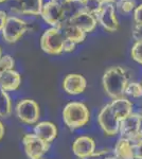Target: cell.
Segmentation results:
<instances>
[{
    "label": "cell",
    "instance_id": "7",
    "mask_svg": "<svg viewBox=\"0 0 142 159\" xmlns=\"http://www.w3.org/2000/svg\"><path fill=\"white\" fill-rule=\"evenodd\" d=\"M121 137L133 141H138L142 139L141 133V117L139 114H131V116L123 119L120 122L119 129Z\"/></svg>",
    "mask_w": 142,
    "mask_h": 159
},
{
    "label": "cell",
    "instance_id": "3",
    "mask_svg": "<svg viewBox=\"0 0 142 159\" xmlns=\"http://www.w3.org/2000/svg\"><path fill=\"white\" fill-rule=\"evenodd\" d=\"M66 37L57 28H50L44 32L40 38V47L44 52L51 55H58L64 52Z\"/></svg>",
    "mask_w": 142,
    "mask_h": 159
},
{
    "label": "cell",
    "instance_id": "8",
    "mask_svg": "<svg viewBox=\"0 0 142 159\" xmlns=\"http://www.w3.org/2000/svg\"><path fill=\"white\" fill-rule=\"evenodd\" d=\"M25 152L30 159H42L49 151L50 143L38 138L35 134H27L22 137Z\"/></svg>",
    "mask_w": 142,
    "mask_h": 159
},
{
    "label": "cell",
    "instance_id": "30",
    "mask_svg": "<svg viewBox=\"0 0 142 159\" xmlns=\"http://www.w3.org/2000/svg\"><path fill=\"white\" fill-rule=\"evenodd\" d=\"M134 20L136 25H142V3L137 7L134 11Z\"/></svg>",
    "mask_w": 142,
    "mask_h": 159
},
{
    "label": "cell",
    "instance_id": "26",
    "mask_svg": "<svg viewBox=\"0 0 142 159\" xmlns=\"http://www.w3.org/2000/svg\"><path fill=\"white\" fill-rule=\"evenodd\" d=\"M131 54L133 60L142 65V42H136L131 47Z\"/></svg>",
    "mask_w": 142,
    "mask_h": 159
},
{
    "label": "cell",
    "instance_id": "9",
    "mask_svg": "<svg viewBox=\"0 0 142 159\" xmlns=\"http://www.w3.org/2000/svg\"><path fill=\"white\" fill-rule=\"evenodd\" d=\"M40 15H42L43 19L52 28H59L64 22L68 20L63 6L53 1H49L44 4Z\"/></svg>",
    "mask_w": 142,
    "mask_h": 159
},
{
    "label": "cell",
    "instance_id": "4",
    "mask_svg": "<svg viewBox=\"0 0 142 159\" xmlns=\"http://www.w3.org/2000/svg\"><path fill=\"white\" fill-rule=\"evenodd\" d=\"M16 116L25 124H36L40 117V109L37 102L31 99L20 100L15 107Z\"/></svg>",
    "mask_w": 142,
    "mask_h": 159
},
{
    "label": "cell",
    "instance_id": "16",
    "mask_svg": "<svg viewBox=\"0 0 142 159\" xmlns=\"http://www.w3.org/2000/svg\"><path fill=\"white\" fill-rule=\"evenodd\" d=\"M70 21L80 29H82L85 33L92 32L98 25V19L94 15H91L86 12H81L74 17H72Z\"/></svg>",
    "mask_w": 142,
    "mask_h": 159
},
{
    "label": "cell",
    "instance_id": "29",
    "mask_svg": "<svg viewBox=\"0 0 142 159\" xmlns=\"http://www.w3.org/2000/svg\"><path fill=\"white\" fill-rule=\"evenodd\" d=\"M131 36L136 42H142V25H135L131 31Z\"/></svg>",
    "mask_w": 142,
    "mask_h": 159
},
{
    "label": "cell",
    "instance_id": "6",
    "mask_svg": "<svg viewBox=\"0 0 142 159\" xmlns=\"http://www.w3.org/2000/svg\"><path fill=\"white\" fill-rule=\"evenodd\" d=\"M100 127L107 136H116L120 129V119L112 110L110 104H106L101 108L98 115Z\"/></svg>",
    "mask_w": 142,
    "mask_h": 159
},
{
    "label": "cell",
    "instance_id": "5",
    "mask_svg": "<svg viewBox=\"0 0 142 159\" xmlns=\"http://www.w3.org/2000/svg\"><path fill=\"white\" fill-rule=\"evenodd\" d=\"M28 30V25L25 20L15 16L7 17L6 25L1 31L2 38L9 43L18 42Z\"/></svg>",
    "mask_w": 142,
    "mask_h": 159
},
{
    "label": "cell",
    "instance_id": "34",
    "mask_svg": "<svg viewBox=\"0 0 142 159\" xmlns=\"http://www.w3.org/2000/svg\"><path fill=\"white\" fill-rule=\"evenodd\" d=\"M50 1H53L57 4H61V6H64V4H65L66 2H68L69 0H50Z\"/></svg>",
    "mask_w": 142,
    "mask_h": 159
},
{
    "label": "cell",
    "instance_id": "10",
    "mask_svg": "<svg viewBox=\"0 0 142 159\" xmlns=\"http://www.w3.org/2000/svg\"><path fill=\"white\" fill-rule=\"evenodd\" d=\"M98 22L108 32H115L118 30L119 22L116 16V9L113 3L103 4L100 12L95 15Z\"/></svg>",
    "mask_w": 142,
    "mask_h": 159
},
{
    "label": "cell",
    "instance_id": "28",
    "mask_svg": "<svg viewBox=\"0 0 142 159\" xmlns=\"http://www.w3.org/2000/svg\"><path fill=\"white\" fill-rule=\"evenodd\" d=\"M108 158V151L107 150H101L98 152H94L91 155L87 156L84 158H80V159H107Z\"/></svg>",
    "mask_w": 142,
    "mask_h": 159
},
{
    "label": "cell",
    "instance_id": "25",
    "mask_svg": "<svg viewBox=\"0 0 142 159\" xmlns=\"http://www.w3.org/2000/svg\"><path fill=\"white\" fill-rule=\"evenodd\" d=\"M14 65H15V61L11 55L9 54L2 55V57L0 58V74L4 72V71L14 69Z\"/></svg>",
    "mask_w": 142,
    "mask_h": 159
},
{
    "label": "cell",
    "instance_id": "1",
    "mask_svg": "<svg viewBox=\"0 0 142 159\" xmlns=\"http://www.w3.org/2000/svg\"><path fill=\"white\" fill-rule=\"evenodd\" d=\"M128 83V74L125 69L120 66L108 68L102 79L104 91L112 100L123 97Z\"/></svg>",
    "mask_w": 142,
    "mask_h": 159
},
{
    "label": "cell",
    "instance_id": "18",
    "mask_svg": "<svg viewBox=\"0 0 142 159\" xmlns=\"http://www.w3.org/2000/svg\"><path fill=\"white\" fill-rule=\"evenodd\" d=\"M109 104L112 110L115 111V114L117 115V117L120 119V121H122L123 119H125V118H127L133 114V103L128 99H126L125 97L113 99L112 103Z\"/></svg>",
    "mask_w": 142,
    "mask_h": 159
},
{
    "label": "cell",
    "instance_id": "27",
    "mask_svg": "<svg viewBox=\"0 0 142 159\" xmlns=\"http://www.w3.org/2000/svg\"><path fill=\"white\" fill-rule=\"evenodd\" d=\"M133 157L134 159H142V139L133 142Z\"/></svg>",
    "mask_w": 142,
    "mask_h": 159
},
{
    "label": "cell",
    "instance_id": "38",
    "mask_svg": "<svg viewBox=\"0 0 142 159\" xmlns=\"http://www.w3.org/2000/svg\"><path fill=\"white\" fill-rule=\"evenodd\" d=\"M140 117H141V133H142V112L140 114Z\"/></svg>",
    "mask_w": 142,
    "mask_h": 159
},
{
    "label": "cell",
    "instance_id": "23",
    "mask_svg": "<svg viewBox=\"0 0 142 159\" xmlns=\"http://www.w3.org/2000/svg\"><path fill=\"white\" fill-rule=\"evenodd\" d=\"M125 94L131 98H141L142 97V84L138 82H130L126 86Z\"/></svg>",
    "mask_w": 142,
    "mask_h": 159
},
{
    "label": "cell",
    "instance_id": "36",
    "mask_svg": "<svg viewBox=\"0 0 142 159\" xmlns=\"http://www.w3.org/2000/svg\"><path fill=\"white\" fill-rule=\"evenodd\" d=\"M107 159H121V158H118V157H116V156H113V157H108Z\"/></svg>",
    "mask_w": 142,
    "mask_h": 159
},
{
    "label": "cell",
    "instance_id": "19",
    "mask_svg": "<svg viewBox=\"0 0 142 159\" xmlns=\"http://www.w3.org/2000/svg\"><path fill=\"white\" fill-rule=\"evenodd\" d=\"M116 157L121 159H134L133 157V141L121 137L118 139L113 148Z\"/></svg>",
    "mask_w": 142,
    "mask_h": 159
},
{
    "label": "cell",
    "instance_id": "32",
    "mask_svg": "<svg viewBox=\"0 0 142 159\" xmlns=\"http://www.w3.org/2000/svg\"><path fill=\"white\" fill-rule=\"evenodd\" d=\"M7 19V15L4 11H0V32L3 29L4 25H6V21Z\"/></svg>",
    "mask_w": 142,
    "mask_h": 159
},
{
    "label": "cell",
    "instance_id": "22",
    "mask_svg": "<svg viewBox=\"0 0 142 159\" xmlns=\"http://www.w3.org/2000/svg\"><path fill=\"white\" fill-rule=\"evenodd\" d=\"M84 4V12L89 13L91 15H97L102 9L103 3L100 0H83Z\"/></svg>",
    "mask_w": 142,
    "mask_h": 159
},
{
    "label": "cell",
    "instance_id": "13",
    "mask_svg": "<svg viewBox=\"0 0 142 159\" xmlns=\"http://www.w3.org/2000/svg\"><path fill=\"white\" fill-rule=\"evenodd\" d=\"M72 151L79 158H84L94 154L95 151V141L88 136L77 137L72 143Z\"/></svg>",
    "mask_w": 142,
    "mask_h": 159
},
{
    "label": "cell",
    "instance_id": "41",
    "mask_svg": "<svg viewBox=\"0 0 142 159\" xmlns=\"http://www.w3.org/2000/svg\"><path fill=\"white\" fill-rule=\"evenodd\" d=\"M42 159H43V158H42Z\"/></svg>",
    "mask_w": 142,
    "mask_h": 159
},
{
    "label": "cell",
    "instance_id": "21",
    "mask_svg": "<svg viewBox=\"0 0 142 159\" xmlns=\"http://www.w3.org/2000/svg\"><path fill=\"white\" fill-rule=\"evenodd\" d=\"M12 114V101L7 91L0 88V118H9Z\"/></svg>",
    "mask_w": 142,
    "mask_h": 159
},
{
    "label": "cell",
    "instance_id": "31",
    "mask_svg": "<svg viewBox=\"0 0 142 159\" xmlns=\"http://www.w3.org/2000/svg\"><path fill=\"white\" fill-rule=\"evenodd\" d=\"M76 43H74L73 42H71V40L66 38L65 46H64V52H72V51L76 49Z\"/></svg>",
    "mask_w": 142,
    "mask_h": 159
},
{
    "label": "cell",
    "instance_id": "14",
    "mask_svg": "<svg viewBox=\"0 0 142 159\" xmlns=\"http://www.w3.org/2000/svg\"><path fill=\"white\" fill-rule=\"evenodd\" d=\"M21 76L18 71L7 70L0 74V88L4 91H15L20 87Z\"/></svg>",
    "mask_w": 142,
    "mask_h": 159
},
{
    "label": "cell",
    "instance_id": "11",
    "mask_svg": "<svg viewBox=\"0 0 142 159\" xmlns=\"http://www.w3.org/2000/svg\"><path fill=\"white\" fill-rule=\"evenodd\" d=\"M87 81L83 75L77 73H70L65 76L63 81V88L68 94L76 96L85 91Z\"/></svg>",
    "mask_w": 142,
    "mask_h": 159
},
{
    "label": "cell",
    "instance_id": "33",
    "mask_svg": "<svg viewBox=\"0 0 142 159\" xmlns=\"http://www.w3.org/2000/svg\"><path fill=\"white\" fill-rule=\"evenodd\" d=\"M4 133H6L4 125H3V123L0 121V140H2V138H3V136H4Z\"/></svg>",
    "mask_w": 142,
    "mask_h": 159
},
{
    "label": "cell",
    "instance_id": "37",
    "mask_svg": "<svg viewBox=\"0 0 142 159\" xmlns=\"http://www.w3.org/2000/svg\"><path fill=\"white\" fill-rule=\"evenodd\" d=\"M2 57V48L0 47V58Z\"/></svg>",
    "mask_w": 142,
    "mask_h": 159
},
{
    "label": "cell",
    "instance_id": "15",
    "mask_svg": "<svg viewBox=\"0 0 142 159\" xmlns=\"http://www.w3.org/2000/svg\"><path fill=\"white\" fill-rule=\"evenodd\" d=\"M33 132L38 138H40L42 140L48 143H51L57 137V127L55 126L54 123L49 121H42L36 123Z\"/></svg>",
    "mask_w": 142,
    "mask_h": 159
},
{
    "label": "cell",
    "instance_id": "35",
    "mask_svg": "<svg viewBox=\"0 0 142 159\" xmlns=\"http://www.w3.org/2000/svg\"><path fill=\"white\" fill-rule=\"evenodd\" d=\"M103 4H106V3H113L116 0H100Z\"/></svg>",
    "mask_w": 142,
    "mask_h": 159
},
{
    "label": "cell",
    "instance_id": "20",
    "mask_svg": "<svg viewBox=\"0 0 142 159\" xmlns=\"http://www.w3.org/2000/svg\"><path fill=\"white\" fill-rule=\"evenodd\" d=\"M63 9L65 11L67 19L70 20L72 17H74L79 13L84 12L83 0H69L63 6Z\"/></svg>",
    "mask_w": 142,
    "mask_h": 159
},
{
    "label": "cell",
    "instance_id": "12",
    "mask_svg": "<svg viewBox=\"0 0 142 159\" xmlns=\"http://www.w3.org/2000/svg\"><path fill=\"white\" fill-rule=\"evenodd\" d=\"M43 6V0H14L11 10L19 14L36 16L40 15Z\"/></svg>",
    "mask_w": 142,
    "mask_h": 159
},
{
    "label": "cell",
    "instance_id": "24",
    "mask_svg": "<svg viewBox=\"0 0 142 159\" xmlns=\"http://www.w3.org/2000/svg\"><path fill=\"white\" fill-rule=\"evenodd\" d=\"M136 7L135 0H118L117 1V9L123 14H128L131 11H135Z\"/></svg>",
    "mask_w": 142,
    "mask_h": 159
},
{
    "label": "cell",
    "instance_id": "39",
    "mask_svg": "<svg viewBox=\"0 0 142 159\" xmlns=\"http://www.w3.org/2000/svg\"><path fill=\"white\" fill-rule=\"evenodd\" d=\"M4 1H7V0H0V3H1V2H4Z\"/></svg>",
    "mask_w": 142,
    "mask_h": 159
},
{
    "label": "cell",
    "instance_id": "17",
    "mask_svg": "<svg viewBox=\"0 0 142 159\" xmlns=\"http://www.w3.org/2000/svg\"><path fill=\"white\" fill-rule=\"evenodd\" d=\"M57 29L63 32V34L65 35L67 39L71 40L74 43H80L84 42L85 37H86V33L82 29H80L79 27H76V25L72 24L70 20H67Z\"/></svg>",
    "mask_w": 142,
    "mask_h": 159
},
{
    "label": "cell",
    "instance_id": "40",
    "mask_svg": "<svg viewBox=\"0 0 142 159\" xmlns=\"http://www.w3.org/2000/svg\"><path fill=\"white\" fill-rule=\"evenodd\" d=\"M141 84H142V82H141Z\"/></svg>",
    "mask_w": 142,
    "mask_h": 159
},
{
    "label": "cell",
    "instance_id": "2",
    "mask_svg": "<svg viewBox=\"0 0 142 159\" xmlns=\"http://www.w3.org/2000/svg\"><path fill=\"white\" fill-rule=\"evenodd\" d=\"M63 120L69 129H81L90 120L89 108L82 102H70L63 109Z\"/></svg>",
    "mask_w": 142,
    "mask_h": 159
}]
</instances>
